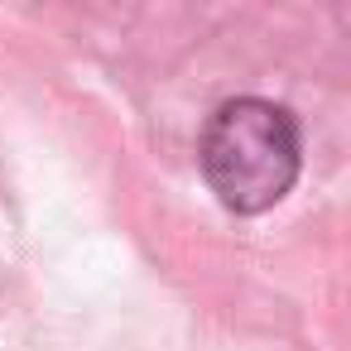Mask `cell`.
<instances>
[{"mask_svg": "<svg viewBox=\"0 0 351 351\" xmlns=\"http://www.w3.org/2000/svg\"><path fill=\"white\" fill-rule=\"evenodd\" d=\"M197 159L221 207L241 217L269 212L284 202L303 164L298 121L265 97H231L207 116Z\"/></svg>", "mask_w": 351, "mask_h": 351, "instance_id": "1", "label": "cell"}]
</instances>
